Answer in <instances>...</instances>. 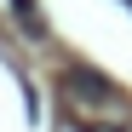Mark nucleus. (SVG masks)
I'll use <instances>...</instances> for the list:
<instances>
[{
    "label": "nucleus",
    "mask_w": 132,
    "mask_h": 132,
    "mask_svg": "<svg viewBox=\"0 0 132 132\" xmlns=\"http://www.w3.org/2000/svg\"><path fill=\"white\" fill-rule=\"evenodd\" d=\"M63 86H69V98L75 103H103L109 109V115H126V92H121V86H109L103 75H92V69H69V80H63Z\"/></svg>",
    "instance_id": "f257e3e1"
}]
</instances>
